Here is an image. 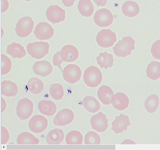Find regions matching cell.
Listing matches in <instances>:
<instances>
[{
  "instance_id": "1",
  "label": "cell",
  "mask_w": 160,
  "mask_h": 150,
  "mask_svg": "<svg viewBox=\"0 0 160 150\" xmlns=\"http://www.w3.org/2000/svg\"><path fill=\"white\" fill-rule=\"evenodd\" d=\"M135 40L131 37H124L112 48L113 52L118 57H125L135 49Z\"/></svg>"
},
{
  "instance_id": "2",
  "label": "cell",
  "mask_w": 160,
  "mask_h": 150,
  "mask_svg": "<svg viewBox=\"0 0 160 150\" xmlns=\"http://www.w3.org/2000/svg\"><path fill=\"white\" fill-rule=\"evenodd\" d=\"M102 78L101 71L96 66H90L84 71V81L86 85L89 87L95 88L97 87L101 82Z\"/></svg>"
},
{
  "instance_id": "3",
  "label": "cell",
  "mask_w": 160,
  "mask_h": 150,
  "mask_svg": "<svg viewBox=\"0 0 160 150\" xmlns=\"http://www.w3.org/2000/svg\"><path fill=\"white\" fill-rule=\"evenodd\" d=\"M49 47V44L47 42H36L28 43L27 50L32 58L40 59L48 54Z\"/></svg>"
},
{
  "instance_id": "4",
  "label": "cell",
  "mask_w": 160,
  "mask_h": 150,
  "mask_svg": "<svg viewBox=\"0 0 160 150\" xmlns=\"http://www.w3.org/2000/svg\"><path fill=\"white\" fill-rule=\"evenodd\" d=\"M34 26V22L31 17H24L18 21L15 30L18 37L24 38L28 36L32 32Z\"/></svg>"
},
{
  "instance_id": "5",
  "label": "cell",
  "mask_w": 160,
  "mask_h": 150,
  "mask_svg": "<svg viewBox=\"0 0 160 150\" xmlns=\"http://www.w3.org/2000/svg\"><path fill=\"white\" fill-rule=\"evenodd\" d=\"M33 104L28 98H24L18 102L16 107V114L21 120H25L29 118L33 111Z\"/></svg>"
},
{
  "instance_id": "6",
  "label": "cell",
  "mask_w": 160,
  "mask_h": 150,
  "mask_svg": "<svg viewBox=\"0 0 160 150\" xmlns=\"http://www.w3.org/2000/svg\"><path fill=\"white\" fill-rule=\"evenodd\" d=\"M96 40L98 44L102 47L112 46L117 41L116 33L110 29H102L97 34Z\"/></svg>"
},
{
  "instance_id": "7",
  "label": "cell",
  "mask_w": 160,
  "mask_h": 150,
  "mask_svg": "<svg viewBox=\"0 0 160 150\" xmlns=\"http://www.w3.org/2000/svg\"><path fill=\"white\" fill-rule=\"evenodd\" d=\"M64 79L68 82L73 84L78 82L80 79L82 71L79 67L74 64H69L62 70Z\"/></svg>"
},
{
  "instance_id": "8",
  "label": "cell",
  "mask_w": 160,
  "mask_h": 150,
  "mask_svg": "<svg viewBox=\"0 0 160 150\" xmlns=\"http://www.w3.org/2000/svg\"><path fill=\"white\" fill-rule=\"evenodd\" d=\"M113 16L108 9L102 8L96 11L94 16V20L96 24L100 27L108 26L111 24Z\"/></svg>"
},
{
  "instance_id": "9",
  "label": "cell",
  "mask_w": 160,
  "mask_h": 150,
  "mask_svg": "<svg viewBox=\"0 0 160 150\" xmlns=\"http://www.w3.org/2000/svg\"><path fill=\"white\" fill-rule=\"evenodd\" d=\"M34 33L36 37L40 40H47L54 35V30L51 25L48 22H41L35 27Z\"/></svg>"
},
{
  "instance_id": "10",
  "label": "cell",
  "mask_w": 160,
  "mask_h": 150,
  "mask_svg": "<svg viewBox=\"0 0 160 150\" xmlns=\"http://www.w3.org/2000/svg\"><path fill=\"white\" fill-rule=\"evenodd\" d=\"M46 14L47 19L53 24L64 21L65 18L64 10L57 5H51L47 9Z\"/></svg>"
},
{
  "instance_id": "11",
  "label": "cell",
  "mask_w": 160,
  "mask_h": 150,
  "mask_svg": "<svg viewBox=\"0 0 160 150\" xmlns=\"http://www.w3.org/2000/svg\"><path fill=\"white\" fill-rule=\"evenodd\" d=\"M48 125L47 119L41 115L33 116L28 123V127L30 130L37 133L42 132L47 128Z\"/></svg>"
},
{
  "instance_id": "12",
  "label": "cell",
  "mask_w": 160,
  "mask_h": 150,
  "mask_svg": "<svg viewBox=\"0 0 160 150\" xmlns=\"http://www.w3.org/2000/svg\"><path fill=\"white\" fill-rule=\"evenodd\" d=\"M108 120L106 115L102 112L92 116L90 123L92 128L98 132H103L108 128Z\"/></svg>"
},
{
  "instance_id": "13",
  "label": "cell",
  "mask_w": 160,
  "mask_h": 150,
  "mask_svg": "<svg viewBox=\"0 0 160 150\" xmlns=\"http://www.w3.org/2000/svg\"><path fill=\"white\" fill-rule=\"evenodd\" d=\"M74 118L72 111L68 108H64L59 111L53 119L54 124L58 126H64L71 123Z\"/></svg>"
},
{
  "instance_id": "14",
  "label": "cell",
  "mask_w": 160,
  "mask_h": 150,
  "mask_svg": "<svg viewBox=\"0 0 160 150\" xmlns=\"http://www.w3.org/2000/svg\"><path fill=\"white\" fill-rule=\"evenodd\" d=\"M111 129L116 134L122 132L127 130L128 127L131 125L128 116L121 113L119 116H117L112 122Z\"/></svg>"
},
{
  "instance_id": "15",
  "label": "cell",
  "mask_w": 160,
  "mask_h": 150,
  "mask_svg": "<svg viewBox=\"0 0 160 150\" xmlns=\"http://www.w3.org/2000/svg\"><path fill=\"white\" fill-rule=\"evenodd\" d=\"M79 53L77 48L72 45H67L63 46L60 51L61 59L64 62H72L78 58Z\"/></svg>"
},
{
  "instance_id": "16",
  "label": "cell",
  "mask_w": 160,
  "mask_h": 150,
  "mask_svg": "<svg viewBox=\"0 0 160 150\" xmlns=\"http://www.w3.org/2000/svg\"><path fill=\"white\" fill-rule=\"evenodd\" d=\"M32 69L36 74L44 77L52 72V67L49 62L43 60L35 62L32 66Z\"/></svg>"
},
{
  "instance_id": "17",
  "label": "cell",
  "mask_w": 160,
  "mask_h": 150,
  "mask_svg": "<svg viewBox=\"0 0 160 150\" xmlns=\"http://www.w3.org/2000/svg\"><path fill=\"white\" fill-rule=\"evenodd\" d=\"M111 103L115 108L120 111L123 110L128 107L129 99L125 94L118 92L112 96Z\"/></svg>"
},
{
  "instance_id": "18",
  "label": "cell",
  "mask_w": 160,
  "mask_h": 150,
  "mask_svg": "<svg viewBox=\"0 0 160 150\" xmlns=\"http://www.w3.org/2000/svg\"><path fill=\"white\" fill-rule=\"evenodd\" d=\"M38 108L42 114L48 116L53 115L57 110V107L55 103L48 100L40 101L38 103Z\"/></svg>"
},
{
  "instance_id": "19",
  "label": "cell",
  "mask_w": 160,
  "mask_h": 150,
  "mask_svg": "<svg viewBox=\"0 0 160 150\" xmlns=\"http://www.w3.org/2000/svg\"><path fill=\"white\" fill-rule=\"evenodd\" d=\"M64 138V134L62 130L56 128L48 132L46 137V141L49 144H59L63 141Z\"/></svg>"
},
{
  "instance_id": "20",
  "label": "cell",
  "mask_w": 160,
  "mask_h": 150,
  "mask_svg": "<svg viewBox=\"0 0 160 150\" xmlns=\"http://www.w3.org/2000/svg\"><path fill=\"white\" fill-rule=\"evenodd\" d=\"M122 10L125 15L131 18L136 16L138 14L140 8L138 4L136 2L128 1L123 3Z\"/></svg>"
},
{
  "instance_id": "21",
  "label": "cell",
  "mask_w": 160,
  "mask_h": 150,
  "mask_svg": "<svg viewBox=\"0 0 160 150\" xmlns=\"http://www.w3.org/2000/svg\"><path fill=\"white\" fill-rule=\"evenodd\" d=\"M18 92L16 83L10 80H4L1 83V94L7 97L15 96Z\"/></svg>"
},
{
  "instance_id": "22",
  "label": "cell",
  "mask_w": 160,
  "mask_h": 150,
  "mask_svg": "<svg viewBox=\"0 0 160 150\" xmlns=\"http://www.w3.org/2000/svg\"><path fill=\"white\" fill-rule=\"evenodd\" d=\"M7 52L14 58H21L26 54L23 46L19 43L14 42L8 46Z\"/></svg>"
},
{
  "instance_id": "23",
  "label": "cell",
  "mask_w": 160,
  "mask_h": 150,
  "mask_svg": "<svg viewBox=\"0 0 160 150\" xmlns=\"http://www.w3.org/2000/svg\"><path fill=\"white\" fill-rule=\"evenodd\" d=\"M114 92L110 87L106 85L101 86L98 89L97 95L99 99L104 104L111 103V100Z\"/></svg>"
},
{
  "instance_id": "24",
  "label": "cell",
  "mask_w": 160,
  "mask_h": 150,
  "mask_svg": "<svg viewBox=\"0 0 160 150\" xmlns=\"http://www.w3.org/2000/svg\"><path fill=\"white\" fill-rule=\"evenodd\" d=\"M17 142L20 145H35L38 144L39 140L31 133L23 132L18 136Z\"/></svg>"
},
{
  "instance_id": "25",
  "label": "cell",
  "mask_w": 160,
  "mask_h": 150,
  "mask_svg": "<svg viewBox=\"0 0 160 150\" xmlns=\"http://www.w3.org/2000/svg\"><path fill=\"white\" fill-rule=\"evenodd\" d=\"M97 63L101 68L107 69L111 68L113 64L114 59L113 55L108 53L106 51L100 52L99 55L96 58Z\"/></svg>"
},
{
  "instance_id": "26",
  "label": "cell",
  "mask_w": 160,
  "mask_h": 150,
  "mask_svg": "<svg viewBox=\"0 0 160 150\" xmlns=\"http://www.w3.org/2000/svg\"><path fill=\"white\" fill-rule=\"evenodd\" d=\"M84 108L88 111L95 113L99 110L100 105L98 100L94 97L87 96L83 99L82 102Z\"/></svg>"
},
{
  "instance_id": "27",
  "label": "cell",
  "mask_w": 160,
  "mask_h": 150,
  "mask_svg": "<svg viewBox=\"0 0 160 150\" xmlns=\"http://www.w3.org/2000/svg\"><path fill=\"white\" fill-rule=\"evenodd\" d=\"M78 7L80 13L84 17L90 16L94 11L93 4L90 0H80Z\"/></svg>"
},
{
  "instance_id": "28",
  "label": "cell",
  "mask_w": 160,
  "mask_h": 150,
  "mask_svg": "<svg viewBox=\"0 0 160 150\" xmlns=\"http://www.w3.org/2000/svg\"><path fill=\"white\" fill-rule=\"evenodd\" d=\"M147 76L150 79L156 80L160 77V62L152 61L148 65L146 69Z\"/></svg>"
},
{
  "instance_id": "29",
  "label": "cell",
  "mask_w": 160,
  "mask_h": 150,
  "mask_svg": "<svg viewBox=\"0 0 160 150\" xmlns=\"http://www.w3.org/2000/svg\"><path fill=\"white\" fill-rule=\"evenodd\" d=\"M28 89L31 92L34 94L40 93L43 89L44 85L39 78L34 77L29 79L27 83Z\"/></svg>"
},
{
  "instance_id": "30",
  "label": "cell",
  "mask_w": 160,
  "mask_h": 150,
  "mask_svg": "<svg viewBox=\"0 0 160 150\" xmlns=\"http://www.w3.org/2000/svg\"><path fill=\"white\" fill-rule=\"evenodd\" d=\"M159 103L158 96L152 94L148 96L144 102V107L146 111L149 113H152L157 110Z\"/></svg>"
},
{
  "instance_id": "31",
  "label": "cell",
  "mask_w": 160,
  "mask_h": 150,
  "mask_svg": "<svg viewBox=\"0 0 160 150\" xmlns=\"http://www.w3.org/2000/svg\"><path fill=\"white\" fill-rule=\"evenodd\" d=\"M83 139L81 133L76 130L68 132L65 138L67 144L69 145L81 144Z\"/></svg>"
},
{
  "instance_id": "32",
  "label": "cell",
  "mask_w": 160,
  "mask_h": 150,
  "mask_svg": "<svg viewBox=\"0 0 160 150\" xmlns=\"http://www.w3.org/2000/svg\"><path fill=\"white\" fill-rule=\"evenodd\" d=\"M49 92L51 97L56 100L62 99L64 95L62 86L58 83L52 84L49 88Z\"/></svg>"
},
{
  "instance_id": "33",
  "label": "cell",
  "mask_w": 160,
  "mask_h": 150,
  "mask_svg": "<svg viewBox=\"0 0 160 150\" xmlns=\"http://www.w3.org/2000/svg\"><path fill=\"white\" fill-rule=\"evenodd\" d=\"M101 141L99 135L94 131H89L85 135L84 143L85 144H100Z\"/></svg>"
},
{
  "instance_id": "34",
  "label": "cell",
  "mask_w": 160,
  "mask_h": 150,
  "mask_svg": "<svg viewBox=\"0 0 160 150\" xmlns=\"http://www.w3.org/2000/svg\"><path fill=\"white\" fill-rule=\"evenodd\" d=\"M1 74L5 75L11 70L12 64L9 58L6 55L1 54Z\"/></svg>"
},
{
  "instance_id": "35",
  "label": "cell",
  "mask_w": 160,
  "mask_h": 150,
  "mask_svg": "<svg viewBox=\"0 0 160 150\" xmlns=\"http://www.w3.org/2000/svg\"><path fill=\"white\" fill-rule=\"evenodd\" d=\"M151 52L154 58L160 60V39L156 40L152 44Z\"/></svg>"
},
{
  "instance_id": "36",
  "label": "cell",
  "mask_w": 160,
  "mask_h": 150,
  "mask_svg": "<svg viewBox=\"0 0 160 150\" xmlns=\"http://www.w3.org/2000/svg\"><path fill=\"white\" fill-rule=\"evenodd\" d=\"M9 134L7 129L4 127H1V144H5L9 140Z\"/></svg>"
},
{
  "instance_id": "37",
  "label": "cell",
  "mask_w": 160,
  "mask_h": 150,
  "mask_svg": "<svg viewBox=\"0 0 160 150\" xmlns=\"http://www.w3.org/2000/svg\"><path fill=\"white\" fill-rule=\"evenodd\" d=\"M63 61L60 56V51L57 52L53 56V63L54 66H58L62 72V68L61 65Z\"/></svg>"
},
{
  "instance_id": "38",
  "label": "cell",
  "mask_w": 160,
  "mask_h": 150,
  "mask_svg": "<svg viewBox=\"0 0 160 150\" xmlns=\"http://www.w3.org/2000/svg\"><path fill=\"white\" fill-rule=\"evenodd\" d=\"M9 3L7 0H1V12L6 11L8 8Z\"/></svg>"
},
{
  "instance_id": "39",
  "label": "cell",
  "mask_w": 160,
  "mask_h": 150,
  "mask_svg": "<svg viewBox=\"0 0 160 150\" xmlns=\"http://www.w3.org/2000/svg\"><path fill=\"white\" fill-rule=\"evenodd\" d=\"M63 4L66 7H70L72 6L75 0H61Z\"/></svg>"
},
{
  "instance_id": "40",
  "label": "cell",
  "mask_w": 160,
  "mask_h": 150,
  "mask_svg": "<svg viewBox=\"0 0 160 150\" xmlns=\"http://www.w3.org/2000/svg\"><path fill=\"white\" fill-rule=\"evenodd\" d=\"M98 6H104L106 4L108 0H93Z\"/></svg>"
},
{
  "instance_id": "41",
  "label": "cell",
  "mask_w": 160,
  "mask_h": 150,
  "mask_svg": "<svg viewBox=\"0 0 160 150\" xmlns=\"http://www.w3.org/2000/svg\"><path fill=\"white\" fill-rule=\"evenodd\" d=\"M1 112H3L5 110L6 104L5 101L1 97Z\"/></svg>"
},
{
  "instance_id": "42",
  "label": "cell",
  "mask_w": 160,
  "mask_h": 150,
  "mask_svg": "<svg viewBox=\"0 0 160 150\" xmlns=\"http://www.w3.org/2000/svg\"><path fill=\"white\" fill-rule=\"evenodd\" d=\"M25 0L26 1H31V0Z\"/></svg>"
},
{
  "instance_id": "43",
  "label": "cell",
  "mask_w": 160,
  "mask_h": 150,
  "mask_svg": "<svg viewBox=\"0 0 160 150\" xmlns=\"http://www.w3.org/2000/svg\"></svg>"
}]
</instances>
